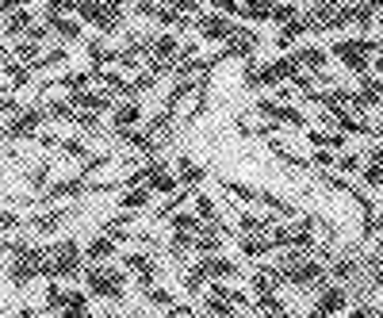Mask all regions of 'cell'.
<instances>
[{"mask_svg": "<svg viewBox=\"0 0 383 318\" xmlns=\"http://www.w3.org/2000/svg\"><path fill=\"white\" fill-rule=\"evenodd\" d=\"M8 254H12L8 276H12L16 288L31 284V276L46 273V254H42V249H35V246H12V242H8Z\"/></svg>", "mask_w": 383, "mask_h": 318, "instance_id": "cell-1", "label": "cell"}, {"mask_svg": "<svg viewBox=\"0 0 383 318\" xmlns=\"http://www.w3.org/2000/svg\"><path fill=\"white\" fill-rule=\"evenodd\" d=\"M85 284H88L92 295L111 299V303H119V299L127 295V276L115 273V268H108V265H88L85 268Z\"/></svg>", "mask_w": 383, "mask_h": 318, "instance_id": "cell-2", "label": "cell"}, {"mask_svg": "<svg viewBox=\"0 0 383 318\" xmlns=\"http://www.w3.org/2000/svg\"><path fill=\"white\" fill-rule=\"evenodd\" d=\"M81 273V246L73 238H65L62 246H54L46 254V276L50 280H69Z\"/></svg>", "mask_w": 383, "mask_h": 318, "instance_id": "cell-3", "label": "cell"}, {"mask_svg": "<svg viewBox=\"0 0 383 318\" xmlns=\"http://www.w3.org/2000/svg\"><path fill=\"white\" fill-rule=\"evenodd\" d=\"M234 276H238V265H234V261H227V257H219V254H215V257H203L200 265L192 268L188 288L195 292V288H200L203 280H211V284H215V280H234Z\"/></svg>", "mask_w": 383, "mask_h": 318, "instance_id": "cell-4", "label": "cell"}, {"mask_svg": "<svg viewBox=\"0 0 383 318\" xmlns=\"http://www.w3.org/2000/svg\"><path fill=\"white\" fill-rule=\"evenodd\" d=\"M73 12H81V20H85V23H96L100 31H115L119 20H123V16H119L115 8L108 4V0H77V8H73Z\"/></svg>", "mask_w": 383, "mask_h": 318, "instance_id": "cell-5", "label": "cell"}, {"mask_svg": "<svg viewBox=\"0 0 383 318\" xmlns=\"http://www.w3.org/2000/svg\"><path fill=\"white\" fill-rule=\"evenodd\" d=\"M333 54H338V58H341L345 65H349L353 73H360V77H368V73H372V65L364 62V54H368V50H364V39H349V42H333Z\"/></svg>", "mask_w": 383, "mask_h": 318, "instance_id": "cell-6", "label": "cell"}, {"mask_svg": "<svg viewBox=\"0 0 383 318\" xmlns=\"http://www.w3.org/2000/svg\"><path fill=\"white\" fill-rule=\"evenodd\" d=\"M42 119H46V111H39V108H27V111H20L16 119H8V127H4L8 142H12V138H31L35 130H39Z\"/></svg>", "mask_w": 383, "mask_h": 318, "instance_id": "cell-7", "label": "cell"}, {"mask_svg": "<svg viewBox=\"0 0 383 318\" xmlns=\"http://www.w3.org/2000/svg\"><path fill=\"white\" fill-rule=\"evenodd\" d=\"M195 27H200V35L207 42H222V39H230V35L238 31V27H230L227 16H200V23H195Z\"/></svg>", "mask_w": 383, "mask_h": 318, "instance_id": "cell-8", "label": "cell"}, {"mask_svg": "<svg viewBox=\"0 0 383 318\" xmlns=\"http://www.w3.org/2000/svg\"><path fill=\"white\" fill-rule=\"evenodd\" d=\"M146 184H149V188H154L157 195H173L181 181H176V176L165 169L161 161H154V165H146Z\"/></svg>", "mask_w": 383, "mask_h": 318, "instance_id": "cell-9", "label": "cell"}, {"mask_svg": "<svg viewBox=\"0 0 383 318\" xmlns=\"http://www.w3.org/2000/svg\"><path fill=\"white\" fill-rule=\"evenodd\" d=\"M257 108L265 111L268 119H276V123H292V127H307L303 111H295V108H287V104H276V100H261Z\"/></svg>", "mask_w": 383, "mask_h": 318, "instance_id": "cell-10", "label": "cell"}, {"mask_svg": "<svg viewBox=\"0 0 383 318\" xmlns=\"http://www.w3.org/2000/svg\"><path fill=\"white\" fill-rule=\"evenodd\" d=\"M203 176H207V169H203L200 161H192V157H176V181L184 184V188H200L203 184Z\"/></svg>", "mask_w": 383, "mask_h": 318, "instance_id": "cell-11", "label": "cell"}, {"mask_svg": "<svg viewBox=\"0 0 383 318\" xmlns=\"http://www.w3.org/2000/svg\"><path fill=\"white\" fill-rule=\"evenodd\" d=\"M69 104L77 108V111H111V96L108 92H73L69 96Z\"/></svg>", "mask_w": 383, "mask_h": 318, "instance_id": "cell-12", "label": "cell"}, {"mask_svg": "<svg viewBox=\"0 0 383 318\" xmlns=\"http://www.w3.org/2000/svg\"><path fill=\"white\" fill-rule=\"evenodd\" d=\"M31 27H35V12L31 8H16V12H8V20H4V35L16 39V35H27Z\"/></svg>", "mask_w": 383, "mask_h": 318, "instance_id": "cell-13", "label": "cell"}, {"mask_svg": "<svg viewBox=\"0 0 383 318\" xmlns=\"http://www.w3.org/2000/svg\"><path fill=\"white\" fill-rule=\"evenodd\" d=\"M123 265L130 268V273L142 276V288H146V284H154L157 265H154V257H149V254H130V257H123Z\"/></svg>", "mask_w": 383, "mask_h": 318, "instance_id": "cell-14", "label": "cell"}, {"mask_svg": "<svg viewBox=\"0 0 383 318\" xmlns=\"http://www.w3.org/2000/svg\"><path fill=\"white\" fill-rule=\"evenodd\" d=\"M69 215H73L69 208H58V211H46V215H39V219L31 222V227L39 230V234H54V230H62L65 222H69Z\"/></svg>", "mask_w": 383, "mask_h": 318, "instance_id": "cell-15", "label": "cell"}, {"mask_svg": "<svg viewBox=\"0 0 383 318\" xmlns=\"http://www.w3.org/2000/svg\"><path fill=\"white\" fill-rule=\"evenodd\" d=\"M215 227H219V222H211V227H203L200 234H195V254H211L215 257L222 249V234Z\"/></svg>", "mask_w": 383, "mask_h": 318, "instance_id": "cell-16", "label": "cell"}, {"mask_svg": "<svg viewBox=\"0 0 383 318\" xmlns=\"http://www.w3.org/2000/svg\"><path fill=\"white\" fill-rule=\"evenodd\" d=\"M149 54H154L149 62H169V58H181V42H176L173 35H157L154 46H149Z\"/></svg>", "mask_w": 383, "mask_h": 318, "instance_id": "cell-17", "label": "cell"}, {"mask_svg": "<svg viewBox=\"0 0 383 318\" xmlns=\"http://www.w3.org/2000/svg\"><path fill=\"white\" fill-rule=\"evenodd\" d=\"M292 62H295V65H307V69L319 77V73L326 69V50H319V46H303V50H299Z\"/></svg>", "mask_w": 383, "mask_h": 318, "instance_id": "cell-18", "label": "cell"}, {"mask_svg": "<svg viewBox=\"0 0 383 318\" xmlns=\"http://www.w3.org/2000/svg\"><path fill=\"white\" fill-rule=\"evenodd\" d=\"M138 115H142V111H138V104L135 100H127V104H119L115 108V115H111V123H115V135H123V130H130L138 123Z\"/></svg>", "mask_w": 383, "mask_h": 318, "instance_id": "cell-19", "label": "cell"}, {"mask_svg": "<svg viewBox=\"0 0 383 318\" xmlns=\"http://www.w3.org/2000/svg\"><path fill=\"white\" fill-rule=\"evenodd\" d=\"M149 203H154V188L149 184H138V188L123 192V211H142Z\"/></svg>", "mask_w": 383, "mask_h": 318, "instance_id": "cell-20", "label": "cell"}, {"mask_svg": "<svg viewBox=\"0 0 383 318\" xmlns=\"http://www.w3.org/2000/svg\"><path fill=\"white\" fill-rule=\"evenodd\" d=\"M73 192H88L85 176H73V181H58L46 188V195H39V200H62V195H73Z\"/></svg>", "mask_w": 383, "mask_h": 318, "instance_id": "cell-21", "label": "cell"}, {"mask_svg": "<svg viewBox=\"0 0 383 318\" xmlns=\"http://www.w3.org/2000/svg\"><path fill=\"white\" fill-rule=\"evenodd\" d=\"M85 254H88V261H96V265H104L108 257H115V238H92L88 246H85Z\"/></svg>", "mask_w": 383, "mask_h": 318, "instance_id": "cell-22", "label": "cell"}, {"mask_svg": "<svg viewBox=\"0 0 383 318\" xmlns=\"http://www.w3.org/2000/svg\"><path fill=\"white\" fill-rule=\"evenodd\" d=\"M69 303H73V292H65L58 280H54V284H46V311H65Z\"/></svg>", "mask_w": 383, "mask_h": 318, "instance_id": "cell-23", "label": "cell"}, {"mask_svg": "<svg viewBox=\"0 0 383 318\" xmlns=\"http://www.w3.org/2000/svg\"><path fill=\"white\" fill-rule=\"evenodd\" d=\"M246 20H273V0H241Z\"/></svg>", "mask_w": 383, "mask_h": 318, "instance_id": "cell-24", "label": "cell"}, {"mask_svg": "<svg viewBox=\"0 0 383 318\" xmlns=\"http://www.w3.org/2000/svg\"><path fill=\"white\" fill-rule=\"evenodd\" d=\"M261 39H257V31H234L230 35V54H253V46H257Z\"/></svg>", "mask_w": 383, "mask_h": 318, "instance_id": "cell-25", "label": "cell"}, {"mask_svg": "<svg viewBox=\"0 0 383 318\" xmlns=\"http://www.w3.org/2000/svg\"><path fill=\"white\" fill-rule=\"evenodd\" d=\"M127 227H130V211L115 215V219H108V222H104V234H108V238H115V242H119V238L127 242V238H135V234H130Z\"/></svg>", "mask_w": 383, "mask_h": 318, "instance_id": "cell-26", "label": "cell"}, {"mask_svg": "<svg viewBox=\"0 0 383 318\" xmlns=\"http://www.w3.org/2000/svg\"><path fill=\"white\" fill-rule=\"evenodd\" d=\"M173 230H181V234H200L203 230V219L195 211H181V215H173Z\"/></svg>", "mask_w": 383, "mask_h": 318, "instance_id": "cell-27", "label": "cell"}, {"mask_svg": "<svg viewBox=\"0 0 383 318\" xmlns=\"http://www.w3.org/2000/svg\"><path fill=\"white\" fill-rule=\"evenodd\" d=\"M195 215H200L203 222H219V208H215V200H211V195L195 192Z\"/></svg>", "mask_w": 383, "mask_h": 318, "instance_id": "cell-28", "label": "cell"}, {"mask_svg": "<svg viewBox=\"0 0 383 318\" xmlns=\"http://www.w3.org/2000/svg\"><path fill=\"white\" fill-rule=\"evenodd\" d=\"M276 242H261V238H253V234H241V254L246 257H261V254H268Z\"/></svg>", "mask_w": 383, "mask_h": 318, "instance_id": "cell-29", "label": "cell"}, {"mask_svg": "<svg viewBox=\"0 0 383 318\" xmlns=\"http://www.w3.org/2000/svg\"><path fill=\"white\" fill-rule=\"evenodd\" d=\"M50 31H54V35H62V39H69V42H77V39H81V23H77V20H65V16L50 23Z\"/></svg>", "mask_w": 383, "mask_h": 318, "instance_id": "cell-30", "label": "cell"}, {"mask_svg": "<svg viewBox=\"0 0 383 318\" xmlns=\"http://www.w3.org/2000/svg\"><path fill=\"white\" fill-rule=\"evenodd\" d=\"M307 138H311L319 149H341L345 146V135H326V130H311Z\"/></svg>", "mask_w": 383, "mask_h": 318, "instance_id": "cell-31", "label": "cell"}, {"mask_svg": "<svg viewBox=\"0 0 383 318\" xmlns=\"http://www.w3.org/2000/svg\"><path fill=\"white\" fill-rule=\"evenodd\" d=\"M222 188H227L230 195H234V200H261V192L257 188H249V184H238V181H222Z\"/></svg>", "mask_w": 383, "mask_h": 318, "instance_id": "cell-32", "label": "cell"}, {"mask_svg": "<svg viewBox=\"0 0 383 318\" xmlns=\"http://www.w3.org/2000/svg\"><path fill=\"white\" fill-rule=\"evenodd\" d=\"M142 292H146V299H149V303H157V307H176V303H173V292H169V288H154V284H146Z\"/></svg>", "mask_w": 383, "mask_h": 318, "instance_id": "cell-33", "label": "cell"}, {"mask_svg": "<svg viewBox=\"0 0 383 318\" xmlns=\"http://www.w3.org/2000/svg\"><path fill=\"white\" fill-rule=\"evenodd\" d=\"M238 230H241V234H265V230H268V219H257V215H241V219H238Z\"/></svg>", "mask_w": 383, "mask_h": 318, "instance_id": "cell-34", "label": "cell"}, {"mask_svg": "<svg viewBox=\"0 0 383 318\" xmlns=\"http://www.w3.org/2000/svg\"><path fill=\"white\" fill-rule=\"evenodd\" d=\"M299 20V8L295 4H273V23H295Z\"/></svg>", "mask_w": 383, "mask_h": 318, "instance_id": "cell-35", "label": "cell"}, {"mask_svg": "<svg viewBox=\"0 0 383 318\" xmlns=\"http://www.w3.org/2000/svg\"><path fill=\"white\" fill-rule=\"evenodd\" d=\"M330 268H333V276H338V284H345V280H353V273H357V265H353L349 257H338Z\"/></svg>", "mask_w": 383, "mask_h": 318, "instance_id": "cell-36", "label": "cell"}, {"mask_svg": "<svg viewBox=\"0 0 383 318\" xmlns=\"http://www.w3.org/2000/svg\"><path fill=\"white\" fill-rule=\"evenodd\" d=\"M88 58L96 62V65H108L111 58L119 62V54H111V50H104V46H100V39H92V42H88Z\"/></svg>", "mask_w": 383, "mask_h": 318, "instance_id": "cell-37", "label": "cell"}, {"mask_svg": "<svg viewBox=\"0 0 383 318\" xmlns=\"http://www.w3.org/2000/svg\"><path fill=\"white\" fill-rule=\"evenodd\" d=\"M46 176H50V161H39L31 173H27V184H31V188H42Z\"/></svg>", "mask_w": 383, "mask_h": 318, "instance_id": "cell-38", "label": "cell"}, {"mask_svg": "<svg viewBox=\"0 0 383 318\" xmlns=\"http://www.w3.org/2000/svg\"><path fill=\"white\" fill-rule=\"evenodd\" d=\"M73 123H77L81 130H92V135H96V130H100V115H96V111H77Z\"/></svg>", "mask_w": 383, "mask_h": 318, "instance_id": "cell-39", "label": "cell"}, {"mask_svg": "<svg viewBox=\"0 0 383 318\" xmlns=\"http://www.w3.org/2000/svg\"><path fill=\"white\" fill-rule=\"evenodd\" d=\"M39 50H42V42H31V39H23L20 46H16V54H20L23 62H35V58H39Z\"/></svg>", "mask_w": 383, "mask_h": 318, "instance_id": "cell-40", "label": "cell"}, {"mask_svg": "<svg viewBox=\"0 0 383 318\" xmlns=\"http://www.w3.org/2000/svg\"><path fill=\"white\" fill-rule=\"evenodd\" d=\"M161 4H169L173 12H181V16H188V12H200V4H195V0H161Z\"/></svg>", "mask_w": 383, "mask_h": 318, "instance_id": "cell-41", "label": "cell"}, {"mask_svg": "<svg viewBox=\"0 0 383 318\" xmlns=\"http://www.w3.org/2000/svg\"><path fill=\"white\" fill-rule=\"evenodd\" d=\"M364 181H368L372 188H383V165H372V161H368V169H364Z\"/></svg>", "mask_w": 383, "mask_h": 318, "instance_id": "cell-42", "label": "cell"}, {"mask_svg": "<svg viewBox=\"0 0 383 318\" xmlns=\"http://www.w3.org/2000/svg\"><path fill=\"white\" fill-rule=\"evenodd\" d=\"M357 169H360V157H357V154L338 157V173H357Z\"/></svg>", "mask_w": 383, "mask_h": 318, "instance_id": "cell-43", "label": "cell"}, {"mask_svg": "<svg viewBox=\"0 0 383 318\" xmlns=\"http://www.w3.org/2000/svg\"><path fill=\"white\" fill-rule=\"evenodd\" d=\"M58 318H92L88 303H77V307H65V311H58Z\"/></svg>", "mask_w": 383, "mask_h": 318, "instance_id": "cell-44", "label": "cell"}, {"mask_svg": "<svg viewBox=\"0 0 383 318\" xmlns=\"http://www.w3.org/2000/svg\"><path fill=\"white\" fill-rule=\"evenodd\" d=\"M215 12H227V16H241V0H215Z\"/></svg>", "mask_w": 383, "mask_h": 318, "instance_id": "cell-45", "label": "cell"}, {"mask_svg": "<svg viewBox=\"0 0 383 318\" xmlns=\"http://www.w3.org/2000/svg\"><path fill=\"white\" fill-rule=\"evenodd\" d=\"M311 161H314V165H319V169H330V165H338V157H333V154H330V149H319V154H314V157H311Z\"/></svg>", "mask_w": 383, "mask_h": 318, "instance_id": "cell-46", "label": "cell"}, {"mask_svg": "<svg viewBox=\"0 0 383 318\" xmlns=\"http://www.w3.org/2000/svg\"><path fill=\"white\" fill-rule=\"evenodd\" d=\"M62 154H69V157H85V146H81L77 138H69V142H62Z\"/></svg>", "mask_w": 383, "mask_h": 318, "instance_id": "cell-47", "label": "cell"}, {"mask_svg": "<svg viewBox=\"0 0 383 318\" xmlns=\"http://www.w3.org/2000/svg\"><path fill=\"white\" fill-rule=\"evenodd\" d=\"M20 227V219H16V211H4L0 215V230H16Z\"/></svg>", "mask_w": 383, "mask_h": 318, "instance_id": "cell-48", "label": "cell"}, {"mask_svg": "<svg viewBox=\"0 0 383 318\" xmlns=\"http://www.w3.org/2000/svg\"><path fill=\"white\" fill-rule=\"evenodd\" d=\"M357 8H360V12H368V16H372V12H376V8H383V0H360Z\"/></svg>", "mask_w": 383, "mask_h": 318, "instance_id": "cell-49", "label": "cell"}, {"mask_svg": "<svg viewBox=\"0 0 383 318\" xmlns=\"http://www.w3.org/2000/svg\"><path fill=\"white\" fill-rule=\"evenodd\" d=\"M372 314H376L372 307H353V311H349V318H372Z\"/></svg>", "mask_w": 383, "mask_h": 318, "instance_id": "cell-50", "label": "cell"}, {"mask_svg": "<svg viewBox=\"0 0 383 318\" xmlns=\"http://www.w3.org/2000/svg\"><path fill=\"white\" fill-rule=\"evenodd\" d=\"M368 161H372V165H383V146L372 149V154H368Z\"/></svg>", "mask_w": 383, "mask_h": 318, "instance_id": "cell-51", "label": "cell"}, {"mask_svg": "<svg viewBox=\"0 0 383 318\" xmlns=\"http://www.w3.org/2000/svg\"><path fill=\"white\" fill-rule=\"evenodd\" d=\"M307 318H330V314H326V311H322V307H319V303H314V307H311V311H307Z\"/></svg>", "mask_w": 383, "mask_h": 318, "instance_id": "cell-52", "label": "cell"}, {"mask_svg": "<svg viewBox=\"0 0 383 318\" xmlns=\"http://www.w3.org/2000/svg\"><path fill=\"white\" fill-rule=\"evenodd\" d=\"M372 73H383V50L376 54V65H372Z\"/></svg>", "mask_w": 383, "mask_h": 318, "instance_id": "cell-53", "label": "cell"}, {"mask_svg": "<svg viewBox=\"0 0 383 318\" xmlns=\"http://www.w3.org/2000/svg\"><path fill=\"white\" fill-rule=\"evenodd\" d=\"M104 318H115V314H104Z\"/></svg>", "mask_w": 383, "mask_h": 318, "instance_id": "cell-54", "label": "cell"}]
</instances>
